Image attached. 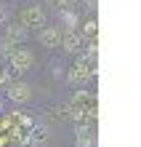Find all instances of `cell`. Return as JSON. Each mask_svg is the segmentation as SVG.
<instances>
[{
    "mask_svg": "<svg viewBox=\"0 0 141 147\" xmlns=\"http://www.w3.org/2000/svg\"><path fill=\"white\" fill-rule=\"evenodd\" d=\"M45 3H61V0H45Z\"/></svg>",
    "mask_w": 141,
    "mask_h": 147,
    "instance_id": "12",
    "label": "cell"
},
{
    "mask_svg": "<svg viewBox=\"0 0 141 147\" xmlns=\"http://www.w3.org/2000/svg\"><path fill=\"white\" fill-rule=\"evenodd\" d=\"M13 48H16V46H13V43H11V40H8L5 35H3V38H0V59H8V56H11V54H13Z\"/></svg>",
    "mask_w": 141,
    "mask_h": 147,
    "instance_id": "8",
    "label": "cell"
},
{
    "mask_svg": "<svg viewBox=\"0 0 141 147\" xmlns=\"http://www.w3.org/2000/svg\"><path fill=\"white\" fill-rule=\"evenodd\" d=\"M32 64H35V56H32L29 48H13V54L8 56V67H11L16 75L32 70Z\"/></svg>",
    "mask_w": 141,
    "mask_h": 147,
    "instance_id": "1",
    "label": "cell"
},
{
    "mask_svg": "<svg viewBox=\"0 0 141 147\" xmlns=\"http://www.w3.org/2000/svg\"><path fill=\"white\" fill-rule=\"evenodd\" d=\"M5 38L16 46V43H24V40L29 38V30L24 27L21 22H8V24H5Z\"/></svg>",
    "mask_w": 141,
    "mask_h": 147,
    "instance_id": "4",
    "label": "cell"
},
{
    "mask_svg": "<svg viewBox=\"0 0 141 147\" xmlns=\"http://www.w3.org/2000/svg\"><path fill=\"white\" fill-rule=\"evenodd\" d=\"M5 96L13 102V105H27V102L32 99V86L24 83V80H16L5 88Z\"/></svg>",
    "mask_w": 141,
    "mask_h": 147,
    "instance_id": "3",
    "label": "cell"
},
{
    "mask_svg": "<svg viewBox=\"0 0 141 147\" xmlns=\"http://www.w3.org/2000/svg\"><path fill=\"white\" fill-rule=\"evenodd\" d=\"M91 144H93V136L83 128V131H80V139H77V147H91Z\"/></svg>",
    "mask_w": 141,
    "mask_h": 147,
    "instance_id": "10",
    "label": "cell"
},
{
    "mask_svg": "<svg viewBox=\"0 0 141 147\" xmlns=\"http://www.w3.org/2000/svg\"><path fill=\"white\" fill-rule=\"evenodd\" d=\"M37 40H40V46H45V48H56L61 43V32H59V27H40Z\"/></svg>",
    "mask_w": 141,
    "mask_h": 147,
    "instance_id": "5",
    "label": "cell"
},
{
    "mask_svg": "<svg viewBox=\"0 0 141 147\" xmlns=\"http://www.w3.org/2000/svg\"><path fill=\"white\" fill-rule=\"evenodd\" d=\"M61 43H64V51H77L80 48V38L75 35V30H67V35L61 38Z\"/></svg>",
    "mask_w": 141,
    "mask_h": 147,
    "instance_id": "6",
    "label": "cell"
},
{
    "mask_svg": "<svg viewBox=\"0 0 141 147\" xmlns=\"http://www.w3.org/2000/svg\"><path fill=\"white\" fill-rule=\"evenodd\" d=\"M19 22L24 24V27H45V11H43V8L40 5H27V8H24V11L19 13Z\"/></svg>",
    "mask_w": 141,
    "mask_h": 147,
    "instance_id": "2",
    "label": "cell"
},
{
    "mask_svg": "<svg viewBox=\"0 0 141 147\" xmlns=\"http://www.w3.org/2000/svg\"><path fill=\"white\" fill-rule=\"evenodd\" d=\"M16 72L11 70V67H0V88H8V86H11L13 80H11V78H13Z\"/></svg>",
    "mask_w": 141,
    "mask_h": 147,
    "instance_id": "7",
    "label": "cell"
},
{
    "mask_svg": "<svg viewBox=\"0 0 141 147\" xmlns=\"http://www.w3.org/2000/svg\"><path fill=\"white\" fill-rule=\"evenodd\" d=\"M88 75H91V72H88V70H85V67L80 64V67H75V70H72V72H69V80H72V83H75V80H85V78H88Z\"/></svg>",
    "mask_w": 141,
    "mask_h": 147,
    "instance_id": "9",
    "label": "cell"
},
{
    "mask_svg": "<svg viewBox=\"0 0 141 147\" xmlns=\"http://www.w3.org/2000/svg\"><path fill=\"white\" fill-rule=\"evenodd\" d=\"M61 19H64V22L69 24V30H72V27H75V22H77V19H75V16H72V13H69V11H64V16H61Z\"/></svg>",
    "mask_w": 141,
    "mask_h": 147,
    "instance_id": "11",
    "label": "cell"
}]
</instances>
